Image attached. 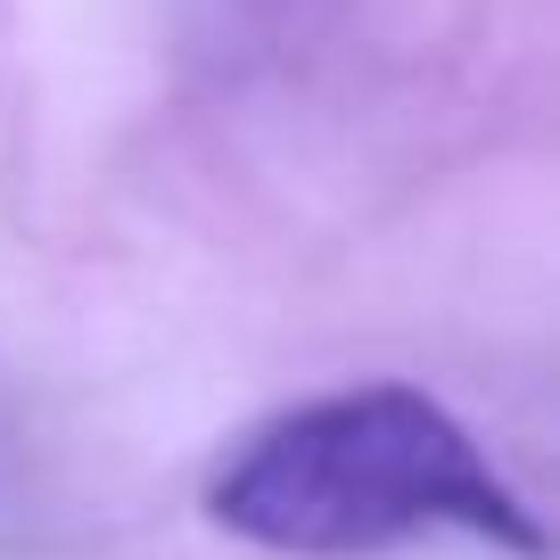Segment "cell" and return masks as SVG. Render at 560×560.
Instances as JSON below:
<instances>
[{"label":"cell","mask_w":560,"mask_h":560,"mask_svg":"<svg viewBox=\"0 0 560 560\" xmlns=\"http://www.w3.org/2000/svg\"><path fill=\"white\" fill-rule=\"evenodd\" d=\"M207 520L280 560H363L420 536H478L520 560L552 552L478 438L404 380L338 387L247 429L207 478Z\"/></svg>","instance_id":"6da1fadb"}]
</instances>
